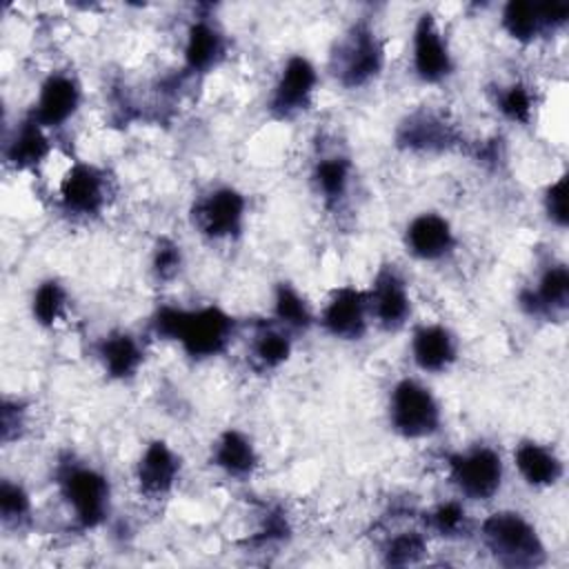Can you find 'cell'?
<instances>
[{
    "instance_id": "cell-19",
    "label": "cell",
    "mask_w": 569,
    "mask_h": 569,
    "mask_svg": "<svg viewBox=\"0 0 569 569\" xmlns=\"http://www.w3.org/2000/svg\"><path fill=\"white\" fill-rule=\"evenodd\" d=\"M520 307L529 316L562 318L569 307V271L565 262H549L531 287L520 291Z\"/></svg>"
},
{
    "instance_id": "cell-10",
    "label": "cell",
    "mask_w": 569,
    "mask_h": 569,
    "mask_svg": "<svg viewBox=\"0 0 569 569\" xmlns=\"http://www.w3.org/2000/svg\"><path fill=\"white\" fill-rule=\"evenodd\" d=\"M411 71L425 84H440L456 71V58L433 13L425 11L411 29Z\"/></svg>"
},
{
    "instance_id": "cell-13",
    "label": "cell",
    "mask_w": 569,
    "mask_h": 569,
    "mask_svg": "<svg viewBox=\"0 0 569 569\" xmlns=\"http://www.w3.org/2000/svg\"><path fill=\"white\" fill-rule=\"evenodd\" d=\"M460 142L458 127L433 109L411 111L396 129V144L411 153H445Z\"/></svg>"
},
{
    "instance_id": "cell-24",
    "label": "cell",
    "mask_w": 569,
    "mask_h": 569,
    "mask_svg": "<svg viewBox=\"0 0 569 569\" xmlns=\"http://www.w3.org/2000/svg\"><path fill=\"white\" fill-rule=\"evenodd\" d=\"M96 356L111 380H131L144 362V345L129 331H111L98 342Z\"/></svg>"
},
{
    "instance_id": "cell-1",
    "label": "cell",
    "mask_w": 569,
    "mask_h": 569,
    "mask_svg": "<svg viewBox=\"0 0 569 569\" xmlns=\"http://www.w3.org/2000/svg\"><path fill=\"white\" fill-rule=\"evenodd\" d=\"M151 331L162 340L176 342L191 360H211L231 347L238 322L213 302L191 309L164 305L153 313Z\"/></svg>"
},
{
    "instance_id": "cell-23",
    "label": "cell",
    "mask_w": 569,
    "mask_h": 569,
    "mask_svg": "<svg viewBox=\"0 0 569 569\" xmlns=\"http://www.w3.org/2000/svg\"><path fill=\"white\" fill-rule=\"evenodd\" d=\"M211 465L233 480H247L256 473L260 456L244 431L229 427L211 445Z\"/></svg>"
},
{
    "instance_id": "cell-4",
    "label": "cell",
    "mask_w": 569,
    "mask_h": 569,
    "mask_svg": "<svg viewBox=\"0 0 569 569\" xmlns=\"http://www.w3.org/2000/svg\"><path fill=\"white\" fill-rule=\"evenodd\" d=\"M480 540L496 562L505 567H540L547 560L545 542L536 525L511 509L489 513L480 522Z\"/></svg>"
},
{
    "instance_id": "cell-7",
    "label": "cell",
    "mask_w": 569,
    "mask_h": 569,
    "mask_svg": "<svg viewBox=\"0 0 569 569\" xmlns=\"http://www.w3.org/2000/svg\"><path fill=\"white\" fill-rule=\"evenodd\" d=\"M247 196L231 184H218L196 198L191 220L209 240H233L247 224Z\"/></svg>"
},
{
    "instance_id": "cell-3",
    "label": "cell",
    "mask_w": 569,
    "mask_h": 569,
    "mask_svg": "<svg viewBox=\"0 0 569 569\" xmlns=\"http://www.w3.org/2000/svg\"><path fill=\"white\" fill-rule=\"evenodd\" d=\"M387 62L385 40L369 18H358L331 53V73L345 89H362L380 78Z\"/></svg>"
},
{
    "instance_id": "cell-15",
    "label": "cell",
    "mask_w": 569,
    "mask_h": 569,
    "mask_svg": "<svg viewBox=\"0 0 569 569\" xmlns=\"http://www.w3.org/2000/svg\"><path fill=\"white\" fill-rule=\"evenodd\" d=\"M182 473L180 453L164 440L156 438L149 440L136 462L133 478L140 496L147 500H162L167 498Z\"/></svg>"
},
{
    "instance_id": "cell-6",
    "label": "cell",
    "mask_w": 569,
    "mask_h": 569,
    "mask_svg": "<svg viewBox=\"0 0 569 569\" xmlns=\"http://www.w3.org/2000/svg\"><path fill=\"white\" fill-rule=\"evenodd\" d=\"M445 469L456 491L476 502L491 500L505 480L502 456L491 445H471L460 451H451L445 458Z\"/></svg>"
},
{
    "instance_id": "cell-16",
    "label": "cell",
    "mask_w": 569,
    "mask_h": 569,
    "mask_svg": "<svg viewBox=\"0 0 569 569\" xmlns=\"http://www.w3.org/2000/svg\"><path fill=\"white\" fill-rule=\"evenodd\" d=\"M402 244L420 262H440L456 251L458 236L449 218L438 211H422L407 222Z\"/></svg>"
},
{
    "instance_id": "cell-22",
    "label": "cell",
    "mask_w": 569,
    "mask_h": 569,
    "mask_svg": "<svg viewBox=\"0 0 569 569\" xmlns=\"http://www.w3.org/2000/svg\"><path fill=\"white\" fill-rule=\"evenodd\" d=\"M513 467L531 489H549L565 476V462L558 451L538 440H520L516 445Z\"/></svg>"
},
{
    "instance_id": "cell-25",
    "label": "cell",
    "mask_w": 569,
    "mask_h": 569,
    "mask_svg": "<svg viewBox=\"0 0 569 569\" xmlns=\"http://www.w3.org/2000/svg\"><path fill=\"white\" fill-rule=\"evenodd\" d=\"M293 351V333L273 320L258 322L249 338V362L267 373L280 369Z\"/></svg>"
},
{
    "instance_id": "cell-35",
    "label": "cell",
    "mask_w": 569,
    "mask_h": 569,
    "mask_svg": "<svg viewBox=\"0 0 569 569\" xmlns=\"http://www.w3.org/2000/svg\"><path fill=\"white\" fill-rule=\"evenodd\" d=\"M0 425H2V442L4 445L20 438L22 431L27 429V405L18 398H4Z\"/></svg>"
},
{
    "instance_id": "cell-12",
    "label": "cell",
    "mask_w": 569,
    "mask_h": 569,
    "mask_svg": "<svg viewBox=\"0 0 569 569\" xmlns=\"http://www.w3.org/2000/svg\"><path fill=\"white\" fill-rule=\"evenodd\" d=\"M371 322L385 331H398L411 318V291L405 273L396 264H382L369 289Z\"/></svg>"
},
{
    "instance_id": "cell-18",
    "label": "cell",
    "mask_w": 569,
    "mask_h": 569,
    "mask_svg": "<svg viewBox=\"0 0 569 569\" xmlns=\"http://www.w3.org/2000/svg\"><path fill=\"white\" fill-rule=\"evenodd\" d=\"M458 338L442 322H422L411 331L409 353L413 365L425 373H445L458 360Z\"/></svg>"
},
{
    "instance_id": "cell-8",
    "label": "cell",
    "mask_w": 569,
    "mask_h": 569,
    "mask_svg": "<svg viewBox=\"0 0 569 569\" xmlns=\"http://www.w3.org/2000/svg\"><path fill=\"white\" fill-rule=\"evenodd\" d=\"M320 76L316 64L305 53L289 56L278 71L267 98L271 118L291 120L305 113L313 104Z\"/></svg>"
},
{
    "instance_id": "cell-30",
    "label": "cell",
    "mask_w": 569,
    "mask_h": 569,
    "mask_svg": "<svg viewBox=\"0 0 569 569\" xmlns=\"http://www.w3.org/2000/svg\"><path fill=\"white\" fill-rule=\"evenodd\" d=\"M493 104L500 116L513 124H529L536 109V98L529 84L511 82L496 89Z\"/></svg>"
},
{
    "instance_id": "cell-20",
    "label": "cell",
    "mask_w": 569,
    "mask_h": 569,
    "mask_svg": "<svg viewBox=\"0 0 569 569\" xmlns=\"http://www.w3.org/2000/svg\"><path fill=\"white\" fill-rule=\"evenodd\" d=\"M227 56L224 31L207 16L193 18L184 31L182 62L189 73H207Z\"/></svg>"
},
{
    "instance_id": "cell-17",
    "label": "cell",
    "mask_w": 569,
    "mask_h": 569,
    "mask_svg": "<svg viewBox=\"0 0 569 569\" xmlns=\"http://www.w3.org/2000/svg\"><path fill=\"white\" fill-rule=\"evenodd\" d=\"M82 104V87L69 71H51L38 87L31 116L49 131L64 127Z\"/></svg>"
},
{
    "instance_id": "cell-28",
    "label": "cell",
    "mask_w": 569,
    "mask_h": 569,
    "mask_svg": "<svg viewBox=\"0 0 569 569\" xmlns=\"http://www.w3.org/2000/svg\"><path fill=\"white\" fill-rule=\"evenodd\" d=\"M31 318L36 325L49 329L64 320L69 309V291L58 278L40 280L29 300Z\"/></svg>"
},
{
    "instance_id": "cell-27",
    "label": "cell",
    "mask_w": 569,
    "mask_h": 569,
    "mask_svg": "<svg viewBox=\"0 0 569 569\" xmlns=\"http://www.w3.org/2000/svg\"><path fill=\"white\" fill-rule=\"evenodd\" d=\"M271 309H273V322L289 329L291 333L305 331L316 322V313L311 305L291 282L276 284Z\"/></svg>"
},
{
    "instance_id": "cell-33",
    "label": "cell",
    "mask_w": 569,
    "mask_h": 569,
    "mask_svg": "<svg viewBox=\"0 0 569 569\" xmlns=\"http://www.w3.org/2000/svg\"><path fill=\"white\" fill-rule=\"evenodd\" d=\"M182 269V249L176 240L171 238H160L158 244L153 247L151 256V271L158 280L167 282L173 280Z\"/></svg>"
},
{
    "instance_id": "cell-9",
    "label": "cell",
    "mask_w": 569,
    "mask_h": 569,
    "mask_svg": "<svg viewBox=\"0 0 569 569\" xmlns=\"http://www.w3.org/2000/svg\"><path fill=\"white\" fill-rule=\"evenodd\" d=\"M109 178L107 173L84 160H76L58 182V207L64 216L89 220L104 211L109 202Z\"/></svg>"
},
{
    "instance_id": "cell-14",
    "label": "cell",
    "mask_w": 569,
    "mask_h": 569,
    "mask_svg": "<svg viewBox=\"0 0 569 569\" xmlns=\"http://www.w3.org/2000/svg\"><path fill=\"white\" fill-rule=\"evenodd\" d=\"M569 20V4H536L527 0H511L500 11L502 31L520 42L531 44L549 31H558Z\"/></svg>"
},
{
    "instance_id": "cell-5",
    "label": "cell",
    "mask_w": 569,
    "mask_h": 569,
    "mask_svg": "<svg viewBox=\"0 0 569 569\" xmlns=\"http://www.w3.org/2000/svg\"><path fill=\"white\" fill-rule=\"evenodd\" d=\"M387 420L405 440H427L442 427V407L436 393L416 378H400L389 389Z\"/></svg>"
},
{
    "instance_id": "cell-21",
    "label": "cell",
    "mask_w": 569,
    "mask_h": 569,
    "mask_svg": "<svg viewBox=\"0 0 569 569\" xmlns=\"http://www.w3.org/2000/svg\"><path fill=\"white\" fill-rule=\"evenodd\" d=\"M51 153L49 129H44L31 113H27L4 138L2 156L16 171L36 169Z\"/></svg>"
},
{
    "instance_id": "cell-34",
    "label": "cell",
    "mask_w": 569,
    "mask_h": 569,
    "mask_svg": "<svg viewBox=\"0 0 569 569\" xmlns=\"http://www.w3.org/2000/svg\"><path fill=\"white\" fill-rule=\"evenodd\" d=\"M542 209L551 224H556L558 229L567 227V173H560L553 182L547 184L542 193Z\"/></svg>"
},
{
    "instance_id": "cell-32",
    "label": "cell",
    "mask_w": 569,
    "mask_h": 569,
    "mask_svg": "<svg viewBox=\"0 0 569 569\" xmlns=\"http://www.w3.org/2000/svg\"><path fill=\"white\" fill-rule=\"evenodd\" d=\"M425 553H427V538L422 531H416V529L391 536L382 547L385 565H391V567L416 565L422 560Z\"/></svg>"
},
{
    "instance_id": "cell-29",
    "label": "cell",
    "mask_w": 569,
    "mask_h": 569,
    "mask_svg": "<svg viewBox=\"0 0 569 569\" xmlns=\"http://www.w3.org/2000/svg\"><path fill=\"white\" fill-rule=\"evenodd\" d=\"M425 529L431 531L433 536L447 538V540H456L462 538L465 533H469V513L465 509V505L456 498L442 500L438 505H433L431 509L425 511L422 516Z\"/></svg>"
},
{
    "instance_id": "cell-31",
    "label": "cell",
    "mask_w": 569,
    "mask_h": 569,
    "mask_svg": "<svg viewBox=\"0 0 569 569\" xmlns=\"http://www.w3.org/2000/svg\"><path fill=\"white\" fill-rule=\"evenodd\" d=\"M33 513V502L31 493L20 480L13 478H2L0 485V518L4 527L20 529L31 520Z\"/></svg>"
},
{
    "instance_id": "cell-2",
    "label": "cell",
    "mask_w": 569,
    "mask_h": 569,
    "mask_svg": "<svg viewBox=\"0 0 569 569\" xmlns=\"http://www.w3.org/2000/svg\"><path fill=\"white\" fill-rule=\"evenodd\" d=\"M56 487L78 529L91 531L107 520L111 485L98 467L69 456L56 467Z\"/></svg>"
},
{
    "instance_id": "cell-26",
    "label": "cell",
    "mask_w": 569,
    "mask_h": 569,
    "mask_svg": "<svg viewBox=\"0 0 569 569\" xmlns=\"http://www.w3.org/2000/svg\"><path fill=\"white\" fill-rule=\"evenodd\" d=\"M353 180V162L342 153H329L313 162L311 169V182L316 187V193L322 198L327 207H338Z\"/></svg>"
},
{
    "instance_id": "cell-11",
    "label": "cell",
    "mask_w": 569,
    "mask_h": 569,
    "mask_svg": "<svg viewBox=\"0 0 569 569\" xmlns=\"http://www.w3.org/2000/svg\"><path fill=\"white\" fill-rule=\"evenodd\" d=\"M316 322L336 340H362L371 325L367 289L356 284L336 287L322 305L320 316H316Z\"/></svg>"
}]
</instances>
